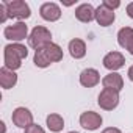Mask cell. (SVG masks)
Here are the masks:
<instances>
[{"label": "cell", "mask_w": 133, "mask_h": 133, "mask_svg": "<svg viewBox=\"0 0 133 133\" xmlns=\"http://www.w3.org/2000/svg\"><path fill=\"white\" fill-rule=\"evenodd\" d=\"M103 5L107 6V8H110V10H116V8H119L121 6V2H119V0H105V2H103Z\"/></svg>", "instance_id": "20"}, {"label": "cell", "mask_w": 133, "mask_h": 133, "mask_svg": "<svg viewBox=\"0 0 133 133\" xmlns=\"http://www.w3.org/2000/svg\"><path fill=\"white\" fill-rule=\"evenodd\" d=\"M69 133H78V131H69Z\"/></svg>", "instance_id": "26"}, {"label": "cell", "mask_w": 133, "mask_h": 133, "mask_svg": "<svg viewBox=\"0 0 133 133\" xmlns=\"http://www.w3.org/2000/svg\"><path fill=\"white\" fill-rule=\"evenodd\" d=\"M127 75H128V78L133 82V66H130V68H128V72H127Z\"/></svg>", "instance_id": "24"}, {"label": "cell", "mask_w": 133, "mask_h": 133, "mask_svg": "<svg viewBox=\"0 0 133 133\" xmlns=\"http://www.w3.org/2000/svg\"><path fill=\"white\" fill-rule=\"evenodd\" d=\"M25 133H45L42 127H39L38 124H31L30 127L25 128Z\"/></svg>", "instance_id": "19"}, {"label": "cell", "mask_w": 133, "mask_h": 133, "mask_svg": "<svg viewBox=\"0 0 133 133\" xmlns=\"http://www.w3.org/2000/svg\"><path fill=\"white\" fill-rule=\"evenodd\" d=\"M97 103L102 110H107V111H113L117 103H119V92L114 91V89H108V88H103L97 97Z\"/></svg>", "instance_id": "5"}, {"label": "cell", "mask_w": 133, "mask_h": 133, "mask_svg": "<svg viewBox=\"0 0 133 133\" xmlns=\"http://www.w3.org/2000/svg\"><path fill=\"white\" fill-rule=\"evenodd\" d=\"M28 35V27L25 22H16L13 25H8L5 30H3V36L10 41H14V42H21L27 38Z\"/></svg>", "instance_id": "6"}, {"label": "cell", "mask_w": 133, "mask_h": 133, "mask_svg": "<svg viewBox=\"0 0 133 133\" xmlns=\"http://www.w3.org/2000/svg\"><path fill=\"white\" fill-rule=\"evenodd\" d=\"M114 19H116L114 11L110 10V8H107L103 3L96 10V21H97V24H99L100 27H108V25H111V24L114 22Z\"/></svg>", "instance_id": "11"}, {"label": "cell", "mask_w": 133, "mask_h": 133, "mask_svg": "<svg viewBox=\"0 0 133 133\" xmlns=\"http://www.w3.org/2000/svg\"><path fill=\"white\" fill-rule=\"evenodd\" d=\"M39 14L44 21H49V22H55L61 17V10L56 3L53 2H47V3H42L41 8H39Z\"/></svg>", "instance_id": "9"}, {"label": "cell", "mask_w": 133, "mask_h": 133, "mask_svg": "<svg viewBox=\"0 0 133 133\" xmlns=\"http://www.w3.org/2000/svg\"><path fill=\"white\" fill-rule=\"evenodd\" d=\"M61 59H63V50L55 42H50V44L38 49L35 52V58H33L38 68H47L52 63H58Z\"/></svg>", "instance_id": "1"}, {"label": "cell", "mask_w": 133, "mask_h": 133, "mask_svg": "<svg viewBox=\"0 0 133 133\" xmlns=\"http://www.w3.org/2000/svg\"><path fill=\"white\" fill-rule=\"evenodd\" d=\"M0 125H2V133H5V122H0Z\"/></svg>", "instance_id": "25"}, {"label": "cell", "mask_w": 133, "mask_h": 133, "mask_svg": "<svg viewBox=\"0 0 133 133\" xmlns=\"http://www.w3.org/2000/svg\"><path fill=\"white\" fill-rule=\"evenodd\" d=\"M10 16H8V11H6V6H5V3H2L0 5V22H6V19H8Z\"/></svg>", "instance_id": "21"}, {"label": "cell", "mask_w": 133, "mask_h": 133, "mask_svg": "<svg viewBox=\"0 0 133 133\" xmlns=\"http://www.w3.org/2000/svg\"><path fill=\"white\" fill-rule=\"evenodd\" d=\"M102 85L103 88H108V89H114V91H121L124 88V80L122 77L117 74V72H110L107 74L103 78H102Z\"/></svg>", "instance_id": "15"}, {"label": "cell", "mask_w": 133, "mask_h": 133, "mask_svg": "<svg viewBox=\"0 0 133 133\" xmlns=\"http://www.w3.org/2000/svg\"><path fill=\"white\" fill-rule=\"evenodd\" d=\"M45 122H47L49 130H50V131H53V133L61 131V130H63V127H64V119H63L58 113H52V114H49V116H47V119H45Z\"/></svg>", "instance_id": "18"}, {"label": "cell", "mask_w": 133, "mask_h": 133, "mask_svg": "<svg viewBox=\"0 0 133 133\" xmlns=\"http://www.w3.org/2000/svg\"><path fill=\"white\" fill-rule=\"evenodd\" d=\"M124 64H125V58L121 52H110L103 56V66L111 72L121 69Z\"/></svg>", "instance_id": "10"}, {"label": "cell", "mask_w": 133, "mask_h": 133, "mask_svg": "<svg viewBox=\"0 0 133 133\" xmlns=\"http://www.w3.org/2000/svg\"><path fill=\"white\" fill-rule=\"evenodd\" d=\"M100 82V74L99 71L92 69V68H88L85 71H82L80 74V85L85 86V88H92L96 86L97 83Z\"/></svg>", "instance_id": "12"}, {"label": "cell", "mask_w": 133, "mask_h": 133, "mask_svg": "<svg viewBox=\"0 0 133 133\" xmlns=\"http://www.w3.org/2000/svg\"><path fill=\"white\" fill-rule=\"evenodd\" d=\"M50 42H52V33H50V30H47L45 27H41V25L35 27L31 30L30 36H28V44L35 50H38V49L50 44Z\"/></svg>", "instance_id": "3"}, {"label": "cell", "mask_w": 133, "mask_h": 133, "mask_svg": "<svg viewBox=\"0 0 133 133\" xmlns=\"http://www.w3.org/2000/svg\"><path fill=\"white\" fill-rule=\"evenodd\" d=\"M17 83V75L14 71H10L8 68L0 69V86L3 89H10Z\"/></svg>", "instance_id": "16"}, {"label": "cell", "mask_w": 133, "mask_h": 133, "mask_svg": "<svg viewBox=\"0 0 133 133\" xmlns=\"http://www.w3.org/2000/svg\"><path fill=\"white\" fill-rule=\"evenodd\" d=\"M6 11L10 17H16V19H27L31 14V10L28 6V3H25L24 0H10L5 2Z\"/></svg>", "instance_id": "4"}, {"label": "cell", "mask_w": 133, "mask_h": 133, "mask_svg": "<svg viewBox=\"0 0 133 133\" xmlns=\"http://www.w3.org/2000/svg\"><path fill=\"white\" fill-rule=\"evenodd\" d=\"M127 14H128V17H131V19H133V2L127 5Z\"/></svg>", "instance_id": "23"}, {"label": "cell", "mask_w": 133, "mask_h": 133, "mask_svg": "<svg viewBox=\"0 0 133 133\" xmlns=\"http://www.w3.org/2000/svg\"><path fill=\"white\" fill-rule=\"evenodd\" d=\"M69 53L72 58L75 59H80L86 55V44L85 41L78 39V38H74L71 42H69Z\"/></svg>", "instance_id": "17"}, {"label": "cell", "mask_w": 133, "mask_h": 133, "mask_svg": "<svg viewBox=\"0 0 133 133\" xmlns=\"http://www.w3.org/2000/svg\"><path fill=\"white\" fill-rule=\"evenodd\" d=\"M11 119H13V124H14L16 127L24 128V130L33 124V114H31V111H30L28 108H25V107L16 108V110L13 111Z\"/></svg>", "instance_id": "7"}, {"label": "cell", "mask_w": 133, "mask_h": 133, "mask_svg": "<svg viewBox=\"0 0 133 133\" xmlns=\"http://www.w3.org/2000/svg\"><path fill=\"white\" fill-rule=\"evenodd\" d=\"M28 50L25 45L14 42V44H8L3 49V61H5V68H8L10 71H16L22 66V59L27 58Z\"/></svg>", "instance_id": "2"}, {"label": "cell", "mask_w": 133, "mask_h": 133, "mask_svg": "<svg viewBox=\"0 0 133 133\" xmlns=\"http://www.w3.org/2000/svg\"><path fill=\"white\" fill-rule=\"evenodd\" d=\"M75 17L83 24H89L92 19H96V10L89 3H82L75 10Z\"/></svg>", "instance_id": "14"}, {"label": "cell", "mask_w": 133, "mask_h": 133, "mask_svg": "<svg viewBox=\"0 0 133 133\" xmlns=\"http://www.w3.org/2000/svg\"><path fill=\"white\" fill-rule=\"evenodd\" d=\"M80 125L86 130H97L102 125V116L94 111H85L80 116Z\"/></svg>", "instance_id": "8"}, {"label": "cell", "mask_w": 133, "mask_h": 133, "mask_svg": "<svg viewBox=\"0 0 133 133\" xmlns=\"http://www.w3.org/2000/svg\"><path fill=\"white\" fill-rule=\"evenodd\" d=\"M117 42L121 47L127 49L130 52V55H133V28H130V27L121 28L117 33Z\"/></svg>", "instance_id": "13"}, {"label": "cell", "mask_w": 133, "mask_h": 133, "mask_svg": "<svg viewBox=\"0 0 133 133\" xmlns=\"http://www.w3.org/2000/svg\"><path fill=\"white\" fill-rule=\"evenodd\" d=\"M102 133H122L119 128H116V127H108V128H105Z\"/></svg>", "instance_id": "22"}]
</instances>
